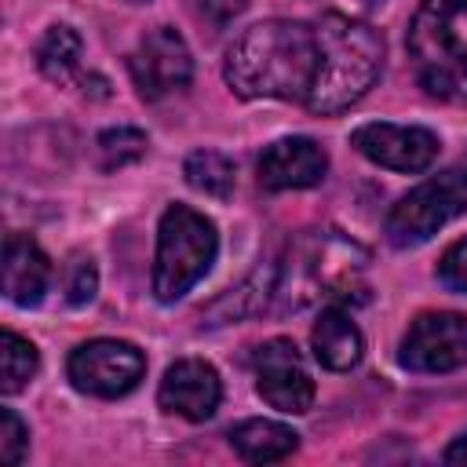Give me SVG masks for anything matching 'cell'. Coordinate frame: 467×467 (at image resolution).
Here are the masks:
<instances>
[{"instance_id":"cell-1","label":"cell","mask_w":467,"mask_h":467,"mask_svg":"<svg viewBox=\"0 0 467 467\" xmlns=\"http://www.w3.org/2000/svg\"><path fill=\"white\" fill-rule=\"evenodd\" d=\"M223 77L241 99L306 102L317 77V33L288 18L255 22L226 47Z\"/></svg>"},{"instance_id":"cell-2","label":"cell","mask_w":467,"mask_h":467,"mask_svg":"<svg viewBox=\"0 0 467 467\" xmlns=\"http://www.w3.org/2000/svg\"><path fill=\"white\" fill-rule=\"evenodd\" d=\"M317 77L306 95L310 113H343L379 80L383 69V36L350 15L328 11L317 26Z\"/></svg>"},{"instance_id":"cell-3","label":"cell","mask_w":467,"mask_h":467,"mask_svg":"<svg viewBox=\"0 0 467 467\" xmlns=\"http://www.w3.org/2000/svg\"><path fill=\"white\" fill-rule=\"evenodd\" d=\"M365 263L368 252L354 241H347L339 230H321L303 237L292 252L288 263L281 266L277 277V296L288 306H306V303H350L365 299Z\"/></svg>"},{"instance_id":"cell-4","label":"cell","mask_w":467,"mask_h":467,"mask_svg":"<svg viewBox=\"0 0 467 467\" xmlns=\"http://www.w3.org/2000/svg\"><path fill=\"white\" fill-rule=\"evenodd\" d=\"M405 44L427 95L467 102V0H420Z\"/></svg>"},{"instance_id":"cell-5","label":"cell","mask_w":467,"mask_h":467,"mask_svg":"<svg viewBox=\"0 0 467 467\" xmlns=\"http://www.w3.org/2000/svg\"><path fill=\"white\" fill-rule=\"evenodd\" d=\"M215 252H219V234L212 219H204L190 204H171L157 226L153 296L161 303L182 299L212 270Z\"/></svg>"},{"instance_id":"cell-6","label":"cell","mask_w":467,"mask_h":467,"mask_svg":"<svg viewBox=\"0 0 467 467\" xmlns=\"http://www.w3.org/2000/svg\"><path fill=\"white\" fill-rule=\"evenodd\" d=\"M467 212V171L449 168L409 190L387 215V241L394 248H416L431 241L441 226Z\"/></svg>"},{"instance_id":"cell-7","label":"cell","mask_w":467,"mask_h":467,"mask_svg":"<svg viewBox=\"0 0 467 467\" xmlns=\"http://www.w3.org/2000/svg\"><path fill=\"white\" fill-rule=\"evenodd\" d=\"M69 383L91 398H124L139 387L146 358L128 339H88L66 361Z\"/></svg>"},{"instance_id":"cell-8","label":"cell","mask_w":467,"mask_h":467,"mask_svg":"<svg viewBox=\"0 0 467 467\" xmlns=\"http://www.w3.org/2000/svg\"><path fill=\"white\" fill-rule=\"evenodd\" d=\"M398 361L409 372H427V376L463 368L467 365V314H456V310L420 314L401 336Z\"/></svg>"},{"instance_id":"cell-9","label":"cell","mask_w":467,"mask_h":467,"mask_svg":"<svg viewBox=\"0 0 467 467\" xmlns=\"http://www.w3.org/2000/svg\"><path fill=\"white\" fill-rule=\"evenodd\" d=\"M128 69H131V80H135L139 95L157 102V99H168V95H175L190 84L193 55L171 26H161V29H153L139 40V47L128 58Z\"/></svg>"},{"instance_id":"cell-10","label":"cell","mask_w":467,"mask_h":467,"mask_svg":"<svg viewBox=\"0 0 467 467\" xmlns=\"http://www.w3.org/2000/svg\"><path fill=\"white\" fill-rule=\"evenodd\" d=\"M252 365H255V390L270 409L292 412V416L310 412L314 379L292 339H266L263 347H255Z\"/></svg>"},{"instance_id":"cell-11","label":"cell","mask_w":467,"mask_h":467,"mask_svg":"<svg viewBox=\"0 0 467 467\" xmlns=\"http://www.w3.org/2000/svg\"><path fill=\"white\" fill-rule=\"evenodd\" d=\"M350 146L368 157L372 164L379 168H390V171H423L434 164L438 157V135L427 131V128H405V124H361L354 135H350Z\"/></svg>"},{"instance_id":"cell-12","label":"cell","mask_w":467,"mask_h":467,"mask_svg":"<svg viewBox=\"0 0 467 467\" xmlns=\"http://www.w3.org/2000/svg\"><path fill=\"white\" fill-rule=\"evenodd\" d=\"M157 401L164 412H175L190 423H204L223 401L219 372L201 358H182V361L168 365L161 390H157Z\"/></svg>"},{"instance_id":"cell-13","label":"cell","mask_w":467,"mask_h":467,"mask_svg":"<svg viewBox=\"0 0 467 467\" xmlns=\"http://www.w3.org/2000/svg\"><path fill=\"white\" fill-rule=\"evenodd\" d=\"M255 168H259V182L266 190H306V186H317L325 179L328 157L314 139L288 135V139L270 142L259 153Z\"/></svg>"},{"instance_id":"cell-14","label":"cell","mask_w":467,"mask_h":467,"mask_svg":"<svg viewBox=\"0 0 467 467\" xmlns=\"http://www.w3.org/2000/svg\"><path fill=\"white\" fill-rule=\"evenodd\" d=\"M51 285V263L29 234L4 237V296L15 306H36Z\"/></svg>"},{"instance_id":"cell-15","label":"cell","mask_w":467,"mask_h":467,"mask_svg":"<svg viewBox=\"0 0 467 467\" xmlns=\"http://www.w3.org/2000/svg\"><path fill=\"white\" fill-rule=\"evenodd\" d=\"M310 347H314V358L332 368V372H347L361 361V350H365V339H361V328L350 321V314L343 306H325L317 325L310 328Z\"/></svg>"},{"instance_id":"cell-16","label":"cell","mask_w":467,"mask_h":467,"mask_svg":"<svg viewBox=\"0 0 467 467\" xmlns=\"http://www.w3.org/2000/svg\"><path fill=\"white\" fill-rule=\"evenodd\" d=\"M277 277H281V263H263L259 270H252L234 292H226L223 299H215L201 321L204 325H230V321H244L252 314H259L274 296H277Z\"/></svg>"},{"instance_id":"cell-17","label":"cell","mask_w":467,"mask_h":467,"mask_svg":"<svg viewBox=\"0 0 467 467\" xmlns=\"http://www.w3.org/2000/svg\"><path fill=\"white\" fill-rule=\"evenodd\" d=\"M230 445L248 463H274V460H285L296 452L299 434L277 420H244V423L230 427Z\"/></svg>"},{"instance_id":"cell-18","label":"cell","mask_w":467,"mask_h":467,"mask_svg":"<svg viewBox=\"0 0 467 467\" xmlns=\"http://www.w3.org/2000/svg\"><path fill=\"white\" fill-rule=\"evenodd\" d=\"M80 55H84V40L73 26H51L36 47L40 73L55 84H69L80 73Z\"/></svg>"},{"instance_id":"cell-19","label":"cell","mask_w":467,"mask_h":467,"mask_svg":"<svg viewBox=\"0 0 467 467\" xmlns=\"http://www.w3.org/2000/svg\"><path fill=\"white\" fill-rule=\"evenodd\" d=\"M182 175L197 193L215 197V201H226L234 193V182H237L234 161L219 150H193L182 164Z\"/></svg>"},{"instance_id":"cell-20","label":"cell","mask_w":467,"mask_h":467,"mask_svg":"<svg viewBox=\"0 0 467 467\" xmlns=\"http://www.w3.org/2000/svg\"><path fill=\"white\" fill-rule=\"evenodd\" d=\"M36 347L29 339H22L18 332L4 328L0 332V390L4 394H18L33 376H36Z\"/></svg>"},{"instance_id":"cell-21","label":"cell","mask_w":467,"mask_h":467,"mask_svg":"<svg viewBox=\"0 0 467 467\" xmlns=\"http://www.w3.org/2000/svg\"><path fill=\"white\" fill-rule=\"evenodd\" d=\"M146 146H150V139H146V131H139V128H106V131L99 135V142H95L99 164H102L106 171H117V168H124V164H135V161L146 153Z\"/></svg>"},{"instance_id":"cell-22","label":"cell","mask_w":467,"mask_h":467,"mask_svg":"<svg viewBox=\"0 0 467 467\" xmlns=\"http://www.w3.org/2000/svg\"><path fill=\"white\" fill-rule=\"evenodd\" d=\"M95 288H99V270L88 255H73L69 270H66V299L73 306H84L95 299Z\"/></svg>"},{"instance_id":"cell-23","label":"cell","mask_w":467,"mask_h":467,"mask_svg":"<svg viewBox=\"0 0 467 467\" xmlns=\"http://www.w3.org/2000/svg\"><path fill=\"white\" fill-rule=\"evenodd\" d=\"M26 445H29V431L18 420V412L15 409H0V460L4 463H22Z\"/></svg>"},{"instance_id":"cell-24","label":"cell","mask_w":467,"mask_h":467,"mask_svg":"<svg viewBox=\"0 0 467 467\" xmlns=\"http://www.w3.org/2000/svg\"><path fill=\"white\" fill-rule=\"evenodd\" d=\"M438 281L452 292H463L467 296V237H460L456 244L445 248L441 263H438Z\"/></svg>"},{"instance_id":"cell-25","label":"cell","mask_w":467,"mask_h":467,"mask_svg":"<svg viewBox=\"0 0 467 467\" xmlns=\"http://www.w3.org/2000/svg\"><path fill=\"white\" fill-rule=\"evenodd\" d=\"M241 11H244V0H201V15H204L215 29H226Z\"/></svg>"},{"instance_id":"cell-26","label":"cell","mask_w":467,"mask_h":467,"mask_svg":"<svg viewBox=\"0 0 467 467\" xmlns=\"http://www.w3.org/2000/svg\"><path fill=\"white\" fill-rule=\"evenodd\" d=\"M445 463H460V467H467V434H460V438L445 449Z\"/></svg>"},{"instance_id":"cell-27","label":"cell","mask_w":467,"mask_h":467,"mask_svg":"<svg viewBox=\"0 0 467 467\" xmlns=\"http://www.w3.org/2000/svg\"><path fill=\"white\" fill-rule=\"evenodd\" d=\"M361 4H368V7H376V4H383V0H361Z\"/></svg>"},{"instance_id":"cell-28","label":"cell","mask_w":467,"mask_h":467,"mask_svg":"<svg viewBox=\"0 0 467 467\" xmlns=\"http://www.w3.org/2000/svg\"><path fill=\"white\" fill-rule=\"evenodd\" d=\"M128 4H142V0H128Z\"/></svg>"}]
</instances>
